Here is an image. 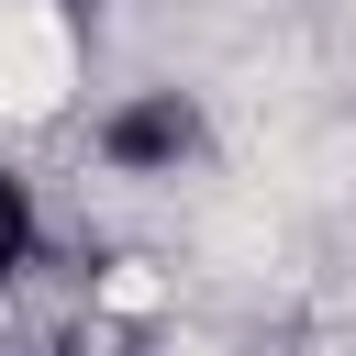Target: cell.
Wrapping results in <instances>:
<instances>
[{"instance_id": "obj_1", "label": "cell", "mask_w": 356, "mask_h": 356, "mask_svg": "<svg viewBox=\"0 0 356 356\" xmlns=\"http://www.w3.org/2000/svg\"><path fill=\"white\" fill-rule=\"evenodd\" d=\"M89 156L111 178H178L211 156V111H200V89H134L89 122Z\"/></svg>"}, {"instance_id": "obj_2", "label": "cell", "mask_w": 356, "mask_h": 356, "mask_svg": "<svg viewBox=\"0 0 356 356\" xmlns=\"http://www.w3.org/2000/svg\"><path fill=\"white\" fill-rule=\"evenodd\" d=\"M33 256H44V200H33L22 167H0V289H11Z\"/></svg>"}, {"instance_id": "obj_3", "label": "cell", "mask_w": 356, "mask_h": 356, "mask_svg": "<svg viewBox=\"0 0 356 356\" xmlns=\"http://www.w3.org/2000/svg\"><path fill=\"white\" fill-rule=\"evenodd\" d=\"M345 356H356V345H345Z\"/></svg>"}, {"instance_id": "obj_4", "label": "cell", "mask_w": 356, "mask_h": 356, "mask_svg": "<svg viewBox=\"0 0 356 356\" xmlns=\"http://www.w3.org/2000/svg\"><path fill=\"white\" fill-rule=\"evenodd\" d=\"M78 11H89V0H78Z\"/></svg>"}]
</instances>
